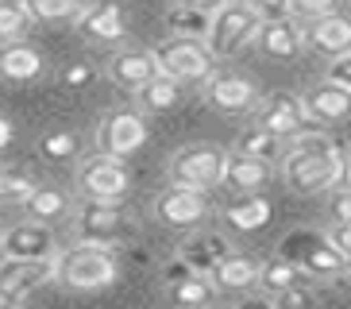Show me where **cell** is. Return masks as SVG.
<instances>
[{
	"mask_svg": "<svg viewBox=\"0 0 351 309\" xmlns=\"http://www.w3.org/2000/svg\"><path fill=\"white\" fill-rule=\"evenodd\" d=\"M282 178L293 194H324L343 182V154L320 124L289 135L282 147Z\"/></svg>",
	"mask_w": 351,
	"mask_h": 309,
	"instance_id": "obj_1",
	"label": "cell"
},
{
	"mask_svg": "<svg viewBox=\"0 0 351 309\" xmlns=\"http://www.w3.org/2000/svg\"><path fill=\"white\" fill-rule=\"evenodd\" d=\"M120 278V259L116 244H93L77 240L70 251L58 255V282L70 290H104Z\"/></svg>",
	"mask_w": 351,
	"mask_h": 309,
	"instance_id": "obj_2",
	"label": "cell"
},
{
	"mask_svg": "<svg viewBox=\"0 0 351 309\" xmlns=\"http://www.w3.org/2000/svg\"><path fill=\"white\" fill-rule=\"evenodd\" d=\"M258 27H263V16L251 8L247 0H224V4L213 12L205 43L217 58H232V54H239L247 43H255Z\"/></svg>",
	"mask_w": 351,
	"mask_h": 309,
	"instance_id": "obj_3",
	"label": "cell"
},
{
	"mask_svg": "<svg viewBox=\"0 0 351 309\" xmlns=\"http://www.w3.org/2000/svg\"><path fill=\"white\" fill-rule=\"evenodd\" d=\"M155 62L158 73L174 78V82H208L217 73V54L208 51L205 39H182V35H170L155 47Z\"/></svg>",
	"mask_w": 351,
	"mask_h": 309,
	"instance_id": "obj_4",
	"label": "cell"
},
{
	"mask_svg": "<svg viewBox=\"0 0 351 309\" xmlns=\"http://www.w3.org/2000/svg\"><path fill=\"white\" fill-rule=\"evenodd\" d=\"M224 163H228L224 147L189 144L182 151H174V159H170V182L189 185V190H217V185H224Z\"/></svg>",
	"mask_w": 351,
	"mask_h": 309,
	"instance_id": "obj_5",
	"label": "cell"
},
{
	"mask_svg": "<svg viewBox=\"0 0 351 309\" xmlns=\"http://www.w3.org/2000/svg\"><path fill=\"white\" fill-rule=\"evenodd\" d=\"M58 278V255L51 259H0V301H23L39 286Z\"/></svg>",
	"mask_w": 351,
	"mask_h": 309,
	"instance_id": "obj_6",
	"label": "cell"
},
{
	"mask_svg": "<svg viewBox=\"0 0 351 309\" xmlns=\"http://www.w3.org/2000/svg\"><path fill=\"white\" fill-rule=\"evenodd\" d=\"M77 190H82V197H93V201H124L132 190V174L112 154H93L77 170Z\"/></svg>",
	"mask_w": 351,
	"mask_h": 309,
	"instance_id": "obj_7",
	"label": "cell"
},
{
	"mask_svg": "<svg viewBox=\"0 0 351 309\" xmlns=\"http://www.w3.org/2000/svg\"><path fill=\"white\" fill-rule=\"evenodd\" d=\"M143 144H147V120L135 108H116L97 128V151L112 154V159H128V154L139 151Z\"/></svg>",
	"mask_w": 351,
	"mask_h": 309,
	"instance_id": "obj_8",
	"label": "cell"
},
{
	"mask_svg": "<svg viewBox=\"0 0 351 309\" xmlns=\"http://www.w3.org/2000/svg\"><path fill=\"white\" fill-rule=\"evenodd\" d=\"M208 209H213L208 190H189V185H174V182H170V190H162V194L155 197V216L170 228L201 225L208 216Z\"/></svg>",
	"mask_w": 351,
	"mask_h": 309,
	"instance_id": "obj_9",
	"label": "cell"
},
{
	"mask_svg": "<svg viewBox=\"0 0 351 309\" xmlns=\"http://www.w3.org/2000/svg\"><path fill=\"white\" fill-rule=\"evenodd\" d=\"M255 124L267 128V132H274L278 139H289V135L313 128L309 113H305V101L293 97V93H270L267 101L258 104V120Z\"/></svg>",
	"mask_w": 351,
	"mask_h": 309,
	"instance_id": "obj_10",
	"label": "cell"
},
{
	"mask_svg": "<svg viewBox=\"0 0 351 309\" xmlns=\"http://www.w3.org/2000/svg\"><path fill=\"white\" fill-rule=\"evenodd\" d=\"M205 101L228 116L251 113V108H258V85L243 73H213L205 85Z\"/></svg>",
	"mask_w": 351,
	"mask_h": 309,
	"instance_id": "obj_11",
	"label": "cell"
},
{
	"mask_svg": "<svg viewBox=\"0 0 351 309\" xmlns=\"http://www.w3.org/2000/svg\"><path fill=\"white\" fill-rule=\"evenodd\" d=\"M124 209L120 201H93L85 197L82 209H77V236L93 240V244H116L124 236Z\"/></svg>",
	"mask_w": 351,
	"mask_h": 309,
	"instance_id": "obj_12",
	"label": "cell"
},
{
	"mask_svg": "<svg viewBox=\"0 0 351 309\" xmlns=\"http://www.w3.org/2000/svg\"><path fill=\"white\" fill-rule=\"evenodd\" d=\"M0 247H4V255H12V259H51V255H58L54 232H51V225H43V220H23V225L4 228Z\"/></svg>",
	"mask_w": 351,
	"mask_h": 309,
	"instance_id": "obj_13",
	"label": "cell"
},
{
	"mask_svg": "<svg viewBox=\"0 0 351 309\" xmlns=\"http://www.w3.org/2000/svg\"><path fill=\"white\" fill-rule=\"evenodd\" d=\"M301 101H305V113L313 124H340L351 116V85H340L328 78V82L313 85Z\"/></svg>",
	"mask_w": 351,
	"mask_h": 309,
	"instance_id": "obj_14",
	"label": "cell"
},
{
	"mask_svg": "<svg viewBox=\"0 0 351 309\" xmlns=\"http://www.w3.org/2000/svg\"><path fill=\"white\" fill-rule=\"evenodd\" d=\"M255 43H258V51L270 54V58H298V54L305 51V27H301L293 16L263 20Z\"/></svg>",
	"mask_w": 351,
	"mask_h": 309,
	"instance_id": "obj_15",
	"label": "cell"
},
{
	"mask_svg": "<svg viewBox=\"0 0 351 309\" xmlns=\"http://www.w3.org/2000/svg\"><path fill=\"white\" fill-rule=\"evenodd\" d=\"M305 47L324 58H340V54L351 51V20L332 12V16H320V20H309L305 27Z\"/></svg>",
	"mask_w": 351,
	"mask_h": 309,
	"instance_id": "obj_16",
	"label": "cell"
},
{
	"mask_svg": "<svg viewBox=\"0 0 351 309\" xmlns=\"http://www.w3.org/2000/svg\"><path fill=\"white\" fill-rule=\"evenodd\" d=\"M77 27H82L85 39H93V43H116V39H124V8L116 0H97V4L82 8Z\"/></svg>",
	"mask_w": 351,
	"mask_h": 309,
	"instance_id": "obj_17",
	"label": "cell"
},
{
	"mask_svg": "<svg viewBox=\"0 0 351 309\" xmlns=\"http://www.w3.org/2000/svg\"><path fill=\"white\" fill-rule=\"evenodd\" d=\"M270 178H274V163L228 151V163H224V185L228 190H236V194H258Z\"/></svg>",
	"mask_w": 351,
	"mask_h": 309,
	"instance_id": "obj_18",
	"label": "cell"
},
{
	"mask_svg": "<svg viewBox=\"0 0 351 309\" xmlns=\"http://www.w3.org/2000/svg\"><path fill=\"white\" fill-rule=\"evenodd\" d=\"M228 251H232L228 236H220V232H197V236L182 240L178 259H182L189 271H197V275H213V267H217Z\"/></svg>",
	"mask_w": 351,
	"mask_h": 309,
	"instance_id": "obj_19",
	"label": "cell"
},
{
	"mask_svg": "<svg viewBox=\"0 0 351 309\" xmlns=\"http://www.w3.org/2000/svg\"><path fill=\"white\" fill-rule=\"evenodd\" d=\"M155 73H158V62H155L151 51H120L112 62H108V78L128 93L143 89Z\"/></svg>",
	"mask_w": 351,
	"mask_h": 309,
	"instance_id": "obj_20",
	"label": "cell"
},
{
	"mask_svg": "<svg viewBox=\"0 0 351 309\" xmlns=\"http://www.w3.org/2000/svg\"><path fill=\"white\" fill-rule=\"evenodd\" d=\"M43 54L35 51L32 43L23 39H12V43H0V78L8 82H32L43 73Z\"/></svg>",
	"mask_w": 351,
	"mask_h": 309,
	"instance_id": "obj_21",
	"label": "cell"
},
{
	"mask_svg": "<svg viewBox=\"0 0 351 309\" xmlns=\"http://www.w3.org/2000/svg\"><path fill=\"white\" fill-rule=\"evenodd\" d=\"M270 201L263 194H239L236 201H228L224 205V220L228 228H236V232H258V228L270 225Z\"/></svg>",
	"mask_w": 351,
	"mask_h": 309,
	"instance_id": "obj_22",
	"label": "cell"
},
{
	"mask_svg": "<svg viewBox=\"0 0 351 309\" xmlns=\"http://www.w3.org/2000/svg\"><path fill=\"white\" fill-rule=\"evenodd\" d=\"M166 298L174 309H213L217 282H213V275H186L166 286Z\"/></svg>",
	"mask_w": 351,
	"mask_h": 309,
	"instance_id": "obj_23",
	"label": "cell"
},
{
	"mask_svg": "<svg viewBox=\"0 0 351 309\" xmlns=\"http://www.w3.org/2000/svg\"><path fill=\"white\" fill-rule=\"evenodd\" d=\"M258 267H263V263H258L255 255L228 251L217 267H213V282H217V290H251L258 282Z\"/></svg>",
	"mask_w": 351,
	"mask_h": 309,
	"instance_id": "obj_24",
	"label": "cell"
},
{
	"mask_svg": "<svg viewBox=\"0 0 351 309\" xmlns=\"http://www.w3.org/2000/svg\"><path fill=\"white\" fill-rule=\"evenodd\" d=\"M70 194L66 190H58V185H35L32 194L23 197V209H27V216L32 220H43V225H51V220H62L66 213H70Z\"/></svg>",
	"mask_w": 351,
	"mask_h": 309,
	"instance_id": "obj_25",
	"label": "cell"
},
{
	"mask_svg": "<svg viewBox=\"0 0 351 309\" xmlns=\"http://www.w3.org/2000/svg\"><path fill=\"white\" fill-rule=\"evenodd\" d=\"M298 282H309V275H305L301 263H293V259H267V263L258 267V286L267 290L270 298L282 294V290H289V286H298Z\"/></svg>",
	"mask_w": 351,
	"mask_h": 309,
	"instance_id": "obj_26",
	"label": "cell"
},
{
	"mask_svg": "<svg viewBox=\"0 0 351 309\" xmlns=\"http://www.w3.org/2000/svg\"><path fill=\"white\" fill-rule=\"evenodd\" d=\"M135 97H139V108L143 113H166V108H174L182 101V82L166 78V73H155L143 89H135Z\"/></svg>",
	"mask_w": 351,
	"mask_h": 309,
	"instance_id": "obj_27",
	"label": "cell"
},
{
	"mask_svg": "<svg viewBox=\"0 0 351 309\" xmlns=\"http://www.w3.org/2000/svg\"><path fill=\"white\" fill-rule=\"evenodd\" d=\"M208 23H213V12H205V8L174 4V8L166 12V31L170 35H182V39H205Z\"/></svg>",
	"mask_w": 351,
	"mask_h": 309,
	"instance_id": "obj_28",
	"label": "cell"
},
{
	"mask_svg": "<svg viewBox=\"0 0 351 309\" xmlns=\"http://www.w3.org/2000/svg\"><path fill=\"white\" fill-rule=\"evenodd\" d=\"M343 263H348V259H343L340 251L328 244V240H317V244L301 255V271H305V275H313V278H336L343 271Z\"/></svg>",
	"mask_w": 351,
	"mask_h": 309,
	"instance_id": "obj_29",
	"label": "cell"
},
{
	"mask_svg": "<svg viewBox=\"0 0 351 309\" xmlns=\"http://www.w3.org/2000/svg\"><path fill=\"white\" fill-rule=\"evenodd\" d=\"M282 147H286V139H278L274 132H267V128H247V132H239L236 139V151L239 154H251V159H267V163H274V159H282Z\"/></svg>",
	"mask_w": 351,
	"mask_h": 309,
	"instance_id": "obj_30",
	"label": "cell"
},
{
	"mask_svg": "<svg viewBox=\"0 0 351 309\" xmlns=\"http://www.w3.org/2000/svg\"><path fill=\"white\" fill-rule=\"evenodd\" d=\"M82 151V135L77 132H47L39 139V154L51 159V163H66V159H77Z\"/></svg>",
	"mask_w": 351,
	"mask_h": 309,
	"instance_id": "obj_31",
	"label": "cell"
},
{
	"mask_svg": "<svg viewBox=\"0 0 351 309\" xmlns=\"http://www.w3.org/2000/svg\"><path fill=\"white\" fill-rule=\"evenodd\" d=\"M32 12L23 8V4H8V0H0V43H12V39H23L27 31H32Z\"/></svg>",
	"mask_w": 351,
	"mask_h": 309,
	"instance_id": "obj_32",
	"label": "cell"
},
{
	"mask_svg": "<svg viewBox=\"0 0 351 309\" xmlns=\"http://www.w3.org/2000/svg\"><path fill=\"white\" fill-rule=\"evenodd\" d=\"M27 12H32V20H39V23L77 20V16H82V0H32Z\"/></svg>",
	"mask_w": 351,
	"mask_h": 309,
	"instance_id": "obj_33",
	"label": "cell"
},
{
	"mask_svg": "<svg viewBox=\"0 0 351 309\" xmlns=\"http://www.w3.org/2000/svg\"><path fill=\"white\" fill-rule=\"evenodd\" d=\"M35 190V182L23 170L0 166V205H23V197Z\"/></svg>",
	"mask_w": 351,
	"mask_h": 309,
	"instance_id": "obj_34",
	"label": "cell"
},
{
	"mask_svg": "<svg viewBox=\"0 0 351 309\" xmlns=\"http://www.w3.org/2000/svg\"><path fill=\"white\" fill-rule=\"evenodd\" d=\"M274 309H317V294L309 290V282H298V286L274 294Z\"/></svg>",
	"mask_w": 351,
	"mask_h": 309,
	"instance_id": "obj_35",
	"label": "cell"
},
{
	"mask_svg": "<svg viewBox=\"0 0 351 309\" xmlns=\"http://www.w3.org/2000/svg\"><path fill=\"white\" fill-rule=\"evenodd\" d=\"M340 8V0H289V16L293 20H320V16H332Z\"/></svg>",
	"mask_w": 351,
	"mask_h": 309,
	"instance_id": "obj_36",
	"label": "cell"
},
{
	"mask_svg": "<svg viewBox=\"0 0 351 309\" xmlns=\"http://www.w3.org/2000/svg\"><path fill=\"white\" fill-rule=\"evenodd\" d=\"M324 240H328L343 259H351V220H332V228L324 232Z\"/></svg>",
	"mask_w": 351,
	"mask_h": 309,
	"instance_id": "obj_37",
	"label": "cell"
},
{
	"mask_svg": "<svg viewBox=\"0 0 351 309\" xmlns=\"http://www.w3.org/2000/svg\"><path fill=\"white\" fill-rule=\"evenodd\" d=\"M97 78V70L89 66V62H73V66H66L62 70V85L66 89H82V85H89Z\"/></svg>",
	"mask_w": 351,
	"mask_h": 309,
	"instance_id": "obj_38",
	"label": "cell"
},
{
	"mask_svg": "<svg viewBox=\"0 0 351 309\" xmlns=\"http://www.w3.org/2000/svg\"><path fill=\"white\" fill-rule=\"evenodd\" d=\"M328 216H332V220H351V185H343V190H332V197H328Z\"/></svg>",
	"mask_w": 351,
	"mask_h": 309,
	"instance_id": "obj_39",
	"label": "cell"
},
{
	"mask_svg": "<svg viewBox=\"0 0 351 309\" xmlns=\"http://www.w3.org/2000/svg\"><path fill=\"white\" fill-rule=\"evenodd\" d=\"M251 8L263 16V20H278V16H289V0H247Z\"/></svg>",
	"mask_w": 351,
	"mask_h": 309,
	"instance_id": "obj_40",
	"label": "cell"
},
{
	"mask_svg": "<svg viewBox=\"0 0 351 309\" xmlns=\"http://www.w3.org/2000/svg\"><path fill=\"white\" fill-rule=\"evenodd\" d=\"M328 78H332V82H340V85H351V51L340 54V58H332Z\"/></svg>",
	"mask_w": 351,
	"mask_h": 309,
	"instance_id": "obj_41",
	"label": "cell"
},
{
	"mask_svg": "<svg viewBox=\"0 0 351 309\" xmlns=\"http://www.w3.org/2000/svg\"><path fill=\"white\" fill-rule=\"evenodd\" d=\"M232 309H274V298L270 294H243Z\"/></svg>",
	"mask_w": 351,
	"mask_h": 309,
	"instance_id": "obj_42",
	"label": "cell"
},
{
	"mask_svg": "<svg viewBox=\"0 0 351 309\" xmlns=\"http://www.w3.org/2000/svg\"><path fill=\"white\" fill-rule=\"evenodd\" d=\"M186 275H197V271H189L182 259H174V263L166 267V282H178V278H186Z\"/></svg>",
	"mask_w": 351,
	"mask_h": 309,
	"instance_id": "obj_43",
	"label": "cell"
},
{
	"mask_svg": "<svg viewBox=\"0 0 351 309\" xmlns=\"http://www.w3.org/2000/svg\"><path fill=\"white\" fill-rule=\"evenodd\" d=\"M12 139H16V128H12L8 116H0V151H4V147H8Z\"/></svg>",
	"mask_w": 351,
	"mask_h": 309,
	"instance_id": "obj_44",
	"label": "cell"
},
{
	"mask_svg": "<svg viewBox=\"0 0 351 309\" xmlns=\"http://www.w3.org/2000/svg\"><path fill=\"white\" fill-rule=\"evenodd\" d=\"M174 4H189V8H205V12H217L224 0H174Z\"/></svg>",
	"mask_w": 351,
	"mask_h": 309,
	"instance_id": "obj_45",
	"label": "cell"
},
{
	"mask_svg": "<svg viewBox=\"0 0 351 309\" xmlns=\"http://www.w3.org/2000/svg\"><path fill=\"white\" fill-rule=\"evenodd\" d=\"M336 278H340L343 286H348V290H351V259H348V263H343V271H340V275H336Z\"/></svg>",
	"mask_w": 351,
	"mask_h": 309,
	"instance_id": "obj_46",
	"label": "cell"
},
{
	"mask_svg": "<svg viewBox=\"0 0 351 309\" xmlns=\"http://www.w3.org/2000/svg\"><path fill=\"white\" fill-rule=\"evenodd\" d=\"M343 182L351 185V154H343Z\"/></svg>",
	"mask_w": 351,
	"mask_h": 309,
	"instance_id": "obj_47",
	"label": "cell"
},
{
	"mask_svg": "<svg viewBox=\"0 0 351 309\" xmlns=\"http://www.w3.org/2000/svg\"><path fill=\"white\" fill-rule=\"evenodd\" d=\"M0 309H23V301H0Z\"/></svg>",
	"mask_w": 351,
	"mask_h": 309,
	"instance_id": "obj_48",
	"label": "cell"
},
{
	"mask_svg": "<svg viewBox=\"0 0 351 309\" xmlns=\"http://www.w3.org/2000/svg\"><path fill=\"white\" fill-rule=\"evenodd\" d=\"M8 4H23V8H27V4H32V0H8Z\"/></svg>",
	"mask_w": 351,
	"mask_h": 309,
	"instance_id": "obj_49",
	"label": "cell"
},
{
	"mask_svg": "<svg viewBox=\"0 0 351 309\" xmlns=\"http://www.w3.org/2000/svg\"><path fill=\"white\" fill-rule=\"evenodd\" d=\"M0 240H4V228H0Z\"/></svg>",
	"mask_w": 351,
	"mask_h": 309,
	"instance_id": "obj_50",
	"label": "cell"
}]
</instances>
